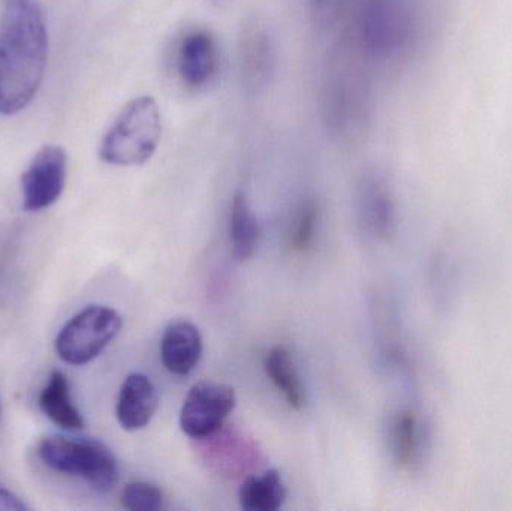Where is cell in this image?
Instances as JSON below:
<instances>
[{
  "instance_id": "1",
  "label": "cell",
  "mask_w": 512,
  "mask_h": 511,
  "mask_svg": "<svg viewBox=\"0 0 512 511\" xmlns=\"http://www.w3.org/2000/svg\"><path fill=\"white\" fill-rule=\"evenodd\" d=\"M47 48L41 2L5 0L0 17V113H18L35 98Z\"/></svg>"
},
{
  "instance_id": "3",
  "label": "cell",
  "mask_w": 512,
  "mask_h": 511,
  "mask_svg": "<svg viewBox=\"0 0 512 511\" xmlns=\"http://www.w3.org/2000/svg\"><path fill=\"white\" fill-rule=\"evenodd\" d=\"M357 54H339L322 87V116L331 137L340 143L361 140L370 122V90Z\"/></svg>"
},
{
  "instance_id": "14",
  "label": "cell",
  "mask_w": 512,
  "mask_h": 511,
  "mask_svg": "<svg viewBox=\"0 0 512 511\" xmlns=\"http://www.w3.org/2000/svg\"><path fill=\"white\" fill-rule=\"evenodd\" d=\"M42 413L65 431H81L84 428L83 416L72 401L68 378L60 371H54L39 395Z\"/></svg>"
},
{
  "instance_id": "21",
  "label": "cell",
  "mask_w": 512,
  "mask_h": 511,
  "mask_svg": "<svg viewBox=\"0 0 512 511\" xmlns=\"http://www.w3.org/2000/svg\"><path fill=\"white\" fill-rule=\"evenodd\" d=\"M29 507L17 497L12 494L9 489L0 486V511H26Z\"/></svg>"
},
{
  "instance_id": "16",
  "label": "cell",
  "mask_w": 512,
  "mask_h": 511,
  "mask_svg": "<svg viewBox=\"0 0 512 511\" xmlns=\"http://www.w3.org/2000/svg\"><path fill=\"white\" fill-rule=\"evenodd\" d=\"M261 239L258 218L245 192H237L231 204L230 242L234 258L246 261L254 257Z\"/></svg>"
},
{
  "instance_id": "4",
  "label": "cell",
  "mask_w": 512,
  "mask_h": 511,
  "mask_svg": "<svg viewBox=\"0 0 512 511\" xmlns=\"http://www.w3.org/2000/svg\"><path fill=\"white\" fill-rule=\"evenodd\" d=\"M162 116L152 96H138L123 107L102 138L99 156L117 167L146 164L158 149Z\"/></svg>"
},
{
  "instance_id": "2",
  "label": "cell",
  "mask_w": 512,
  "mask_h": 511,
  "mask_svg": "<svg viewBox=\"0 0 512 511\" xmlns=\"http://www.w3.org/2000/svg\"><path fill=\"white\" fill-rule=\"evenodd\" d=\"M351 38L361 60L387 65L402 59L417 38L415 0H351Z\"/></svg>"
},
{
  "instance_id": "13",
  "label": "cell",
  "mask_w": 512,
  "mask_h": 511,
  "mask_svg": "<svg viewBox=\"0 0 512 511\" xmlns=\"http://www.w3.org/2000/svg\"><path fill=\"white\" fill-rule=\"evenodd\" d=\"M158 405V390L153 381L144 374L128 375L117 399V420L125 431H140L152 422Z\"/></svg>"
},
{
  "instance_id": "22",
  "label": "cell",
  "mask_w": 512,
  "mask_h": 511,
  "mask_svg": "<svg viewBox=\"0 0 512 511\" xmlns=\"http://www.w3.org/2000/svg\"><path fill=\"white\" fill-rule=\"evenodd\" d=\"M213 3H216V5H224V3H227L228 0H212Z\"/></svg>"
},
{
  "instance_id": "9",
  "label": "cell",
  "mask_w": 512,
  "mask_h": 511,
  "mask_svg": "<svg viewBox=\"0 0 512 511\" xmlns=\"http://www.w3.org/2000/svg\"><path fill=\"white\" fill-rule=\"evenodd\" d=\"M66 153L59 146H44L21 177L23 209L39 212L56 203L66 182Z\"/></svg>"
},
{
  "instance_id": "12",
  "label": "cell",
  "mask_w": 512,
  "mask_h": 511,
  "mask_svg": "<svg viewBox=\"0 0 512 511\" xmlns=\"http://www.w3.org/2000/svg\"><path fill=\"white\" fill-rule=\"evenodd\" d=\"M203 356V336L191 321L179 320L168 324L161 339V360L170 374L186 377Z\"/></svg>"
},
{
  "instance_id": "7",
  "label": "cell",
  "mask_w": 512,
  "mask_h": 511,
  "mask_svg": "<svg viewBox=\"0 0 512 511\" xmlns=\"http://www.w3.org/2000/svg\"><path fill=\"white\" fill-rule=\"evenodd\" d=\"M173 66L186 89L206 90L221 74L222 51L218 39L204 27L186 30L177 41Z\"/></svg>"
},
{
  "instance_id": "17",
  "label": "cell",
  "mask_w": 512,
  "mask_h": 511,
  "mask_svg": "<svg viewBox=\"0 0 512 511\" xmlns=\"http://www.w3.org/2000/svg\"><path fill=\"white\" fill-rule=\"evenodd\" d=\"M286 500V488L277 470L248 477L240 486L239 501L243 510L277 511Z\"/></svg>"
},
{
  "instance_id": "20",
  "label": "cell",
  "mask_w": 512,
  "mask_h": 511,
  "mask_svg": "<svg viewBox=\"0 0 512 511\" xmlns=\"http://www.w3.org/2000/svg\"><path fill=\"white\" fill-rule=\"evenodd\" d=\"M315 24L321 29L334 26L348 6V0H306Z\"/></svg>"
},
{
  "instance_id": "8",
  "label": "cell",
  "mask_w": 512,
  "mask_h": 511,
  "mask_svg": "<svg viewBox=\"0 0 512 511\" xmlns=\"http://www.w3.org/2000/svg\"><path fill=\"white\" fill-rule=\"evenodd\" d=\"M236 404V392L227 384H195L183 401L180 428L192 440H203L225 425Z\"/></svg>"
},
{
  "instance_id": "10",
  "label": "cell",
  "mask_w": 512,
  "mask_h": 511,
  "mask_svg": "<svg viewBox=\"0 0 512 511\" xmlns=\"http://www.w3.org/2000/svg\"><path fill=\"white\" fill-rule=\"evenodd\" d=\"M200 441L204 462L213 473L239 479L261 461V450L252 438L233 428H225Z\"/></svg>"
},
{
  "instance_id": "5",
  "label": "cell",
  "mask_w": 512,
  "mask_h": 511,
  "mask_svg": "<svg viewBox=\"0 0 512 511\" xmlns=\"http://www.w3.org/2000/svg\"><path fill=\"white\" fill-rule=\"evenodd\" d=\"M39 458L51 470L78 477L98 492H108L119 480L116 456L102 441L51 435L42 440Z\"/></svg>"
},
{
  "instance_id": "19",
  "label": "cell",
  "mask_w": 512,
  "mask_h": 511,
  "mask_svg": "<svg viewBox=\"0 0 512 511\" xmlns=\"http://www.w3.org/2000/svg\"><path fill=\"white\" fill-rule=\"evenodd\" d=\"M122 506L131 511H158L164 507V494L150 482H131L122 491Z\"/></svg>"
},
{
  "instance_id": "11",
  "label": "cell",
  "mask_w": 512,
  "mask_h": 511,
  "mask_svg": "<svg viewBox=\"0 0 512 511\" xmlns=\"http://www.w3.org/2000/svg\"><path fill=\"white\" fill-rule=\"evenodd\" d=\"M240 74L249 93H259L270 84L276 68V47L267 26L254 21L240 38Z\"/></svg>"
},
{
  "instance_id": "15",
  "label": "cell",
  "mask_w": 512,
  "mask_h": 511,
  "mask_svg": "<svg viewBox=\"0 0 512 511\" xmlns=\"http://www.w3.org/2000/svg\"><path fill=\"white\" fill-rule=\"evenodd\" d=\"M264 371L274 387L282 393L289 407L292 410H303L306 405V390L288 348L282 345L271 348L265 356Z\"/></svg>"
},
{
  "instance_id": "18",
  "label": "cell",
  "mask_w": 512,
  "mask_h": 511,
  "mask_svg": "<svg viewBox=\"0 0 512 511\" xmlns=\"http://www.w3.org/2000/svg\"><path fill=\"white\" fill-rule=\"evenodd\" d=\"M319 228L318 204L306 200L298 206L289 233V245L295 252H307L315 245Z\"/></svg>"
},
{
  "instance_id": "6",
  "label": "cell",
  "mask_w": 512,
  "mask_h": 511,
  "mask_svg": "<svg viewBox=\"0 0 512 511\" xmlns=\"http://www.w3.org/2000/svg\"><path fill=\"white\" fill-rule=\"evenodd\" d=\"M119 312L108 306H87L71 318L57 335V356L68 365L83 366L101 356L122 330Z\"/></svg>"
}]
</instances>
